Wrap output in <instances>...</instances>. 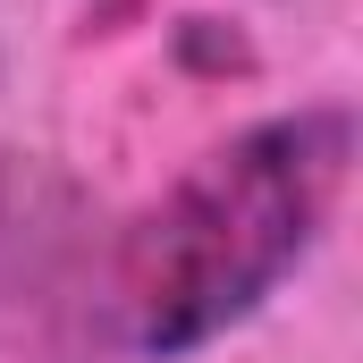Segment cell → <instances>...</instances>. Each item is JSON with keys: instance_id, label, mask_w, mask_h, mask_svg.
Segmentation results:
<instances>
[{"instance_id": "6da1fadb", "label": "cell", "mask_w": 363, "mask_h": 363, "mask_svg": "<svg viewBox=\"0 0 363 363\" xmlns=\"http://www.w3.org/2000/svg\"><path fill=\"white\" fill-rule=\"evenodd\" d=\"M347 178H355L347 101H304L211 144L186 178L161 186V203L118 245L110 296L127 347L152 363H186L211 338L245 330L321 254Z\"/></svg>"}]
</instances>
